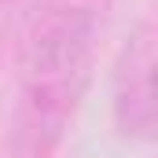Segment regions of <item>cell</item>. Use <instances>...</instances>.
Instances as JSON below:
<instances>
[{
	"label": "cell",
	"mask_w": 158,
	"mask_h": 158,
	"mask_svg": "<svg viewBox=\"0 0 158 158\" xmlns=\"http://www.w3.org/2000/svg\"><path fill=\"white\" fill-rule=\"evenodd\" d=\"M22 15H26V0H0V55L7 48V37L15 40L19 26H22Z\"/></svg>",
	"instance_id": "3"
},
{
	"label": "cell",
	"mask_w": 158,
	"mask_h": 158,
	"mask_svg": "<svg viewBox=\"0 0 158 158\" xmlns=\"http://www.w3.org/2000/svg\"><path fill=\"white\" fill-rule=\"evenodd\" d=\"M114 0H26L19 26V81L11 155L55 158L92 88L99 33Z\"/></svg>",
	"instance_id": "1"
},
{
	"label": "cell",
	"mask_w": 158,
	"mask_h": 158,
	"mask_svg": "<svg viewBox=\"0 0 158 158\" xmlns=\"http://www.w3.org/2000/svg\"><path fill=\"white\" fill-rule=\"evenodd\" d=\"M155 22L140 19L118 48L110 74V118L121 140L147 143L155 136Z\"/></svg>",
	"instance_id": "2"
}]
</instances>
